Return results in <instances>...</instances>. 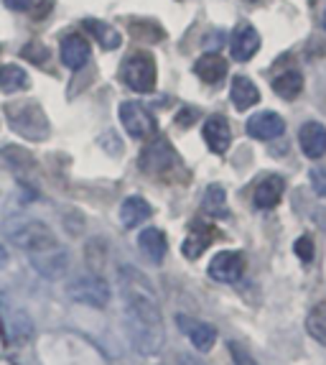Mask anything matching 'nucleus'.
I'll use <instances>...</instances> for the list:
<instances>
[{
  "label": "nucleus",
  "instance_id": "f257e3e1",
  "mask_svg": "<svg viewBox=\"0 0 326 365\" xmlns=\"http://www.w3.org/2000/svg\"><path fill=\"white\" fill-rule=\"evenodd\" d=\"M122 304H125V329L130 345L140 355H156L163 347V317L158 307V294L151 279L135 266L117 268Z\"/></svg>",
  "mask_w": 326,
  "mask_h": 365
},
{
  "label": "nucleus",
  "instance_id": "f03ea898",
  "mask_svg": "<svg viewBox=\"0 0 326 365\" xmlns=\"http://www.w3.org/2000/svg\"><path fill=\"white\" fill-rule=\"evenodd\" d=\"M3 113H6L8 128L19 133L21 138L38 143L51 135V123L36 100H13V103H6Z\"/></svg>",
  "mask_w": 326,
  "mask_h": 365
},
{
  "label": "nucleus",
  "instance_id": "7ed1b4c3",
  "mask_svg": "<svg viewBox=\"0 0 326 365\" xmlns=\"http://www.w3.org/2000/svg\"><path fill=\"white\" fill-rule=\"evenodd\" d=\"M6 237L11 240V245L26 250V253H38V250H48L59 245L54 230L33 217H16L6 222Z\"/></svg>",
  "mask_w": 326,
  "mask_h": 365
},
{
  "label": "nucleus",
  "instance_id": "20e7f679",
  "mask_svg": "<svg viewBox=\"0 0 326 365\" xmlns=\"http://www.w3.org/2000/svg\"><path fill=\"white\" fill-rule=\"evenodd\" d=\"M120 79L135 92H153L158 79L156 59L148 51H135V54H130L122 61Z\"/></svg>",
  "mask_w": 326,
  "mask_h": 365
},
{
  "label": "nucleus",
  "instance_id": "39448f33",
  "mask_svg": "<svg viewBox=\"0 0 326 365\" xmlns=\"http://www.w3.org/2000/svg\"><path fill=\"white\" fill-rule=\"evenodd\" d=\"M179 153L171 148V143L166 138H156L153 143L143 148L140 153V171L151 174L158 179H169L176 169H179Z\"/></svg>",
  "mask_w": 326,
  "mask_h": 365
},
{
  "label": "nucleus",
  "instance_id": "423d86ee",
  "mask_svg": "<svg viewBox=\"0 0 326 365\" xmlns=\"http://www.w3.org/2000/svg\"><path fill=\"white\" fill-rule=\"evenodd\" d=\"M69 297L85 307L105 309V307L110 304V287H107V281L100 279L97 274L77 276V279L69 284Z\"/></svg>",
  "mask_w": 326,
  "mask_h": 365
},
{
  "label": "nucleus",
  "instance_id": "0eeeda50",
  "mask_svg": "<svg viewBox=\"0 0 326 365\" xmlns=\"http://www.w3.org/2000/svg\"><path fill=\"white\" fill-rule=\"evenodd\" d=\"M120 123H122V128L138 140L151 138V135L156 133V118L151 115V110L140 103H122Z\"/></svg>",
  "mask_w": 326,
  "mask_h": 365
},
{
  "label": "nucleus",
  "instance_id": "6e6552de",
  "mask_svg": "<svg viewBox=\"0 0 326 365\" xmlns=\"http://www.w3.org/2000/svg\"><path fill=\"white\" fill-rule=\"evenodd\" d=\"M28 261L43 279H61L69 268V256L61 245H54V248L48 250H38V253H28Z\"/></svg>",
  "mask_w": 326,
  "mask_h": 365
},
{
  "label": "nucleus",
  "instance_id": "1a4fd4ad",
  "mask_svg": "<svg viewBox=\"0 0 326 365\" xmlns=\"http://www.w3.org/2000/svg\"><path fill=\"white\" fill-rule=\"evenodd\" d=\"M260 49V34L255 31L253 24H237V29L232 31L230 51L237 61H250Z\"/></svg>",
  "mask_w": 326,
  "mask_h": 365
},
{
  "label": "nucleus",
  "instance_id": "9d476101",
  "mask_svg": "<svg viewBox=\"0 0 326 365\" xmlns=\"http://www.w3.org/2000/svg\"><path fill=\"white\" fill-rule=\"evenodd\" d=\"M242 266H245V261H242L237 250H222V253L211 258L209 276L214 281H222V284H232V281H237L242 276Z\"/></svg>",
  "mask_w": 326,
  "mask_h": 365
},
{
  "label": "nucleus",
  "instance_id": "9b49d317",
  "mask_svg": "<svg viewBox=\"0 0 326 365\" xmlns=\"http://www.w3.org/2000/svg\"><path fill=\"white\" fill-rule=\"evenodd\" d=\"M176 322L182 327V332H186V337L191 340V345L201 353H209L214 342H217V329L211 327L206 322H199V319H191V317H184L179 314L176 317Z\"/></svg>",
  "mask_w": 326,
  "mask_h": 365
},
{
  "label": "nucleus",
  "instance_id": "f8f14e48",
  "mask_svg": "<svg viewBox=\"0 0 326 365\" xmlns=\"http://www.w3.org/2000/svg\"><path fill=\"white\" fill-rule=\"evenodd\" d=\"M285 130V123L278 113L273 110H263V113H255L253 118L248 120V133L258 140H273L280 138Z\"/></svg>",
  "mask_w": 326,
  "mask_h": 365
},
{
  "label": "nucleus",
  "instance_id": "ddd939ff",
  "mask_svg": "<svg viewBox=\"0 0 326 365\" xmlns=\"http://www.w3.org/2000/svg\"><path fill=\"white\" fill-rule=\"evenodd\" d=\"M201 135H204L209 151H214V153H224L232 143L230 123H227V118H222V115L206 118L204 125H201Z\"/></svg>",
  "mask_w": 326,
  "mask_h": 365
},
{
  "label": "nucleus",
  "instance_id": "4468645a",
  "mask_svg": "<svg viewBox=\"0 0 326 365\" xmlns=\"http://www.w3.org/2000/svg\"><path fill=\"white\" fill-rule=\"evenodd\" d=\"M59 54H61V61H64L69 69H82L92 56L90 41H87L85 36H79V34H69V36L61 38Z\"/></svg>",
  "mask_w": 326,
  "mask_h": 365
},
{
  "label": "nucleus",
  "instance_id": "2eb2a0df",
  "mask_svg": "<svg viewBox=\"0 0 326 365\" xmlns=\"http://www.w3.org/2000/svg\"><path fill=\"white\" fill-rule=\"evenodd\" d=\"M283 192H285L283 177H278V174H268V177H263L258 182L253 200H255V205H258L260 210H273L275 205H280V200H283Z\"/></svg>",
  "mask_w": 326,
  "mask_h": 365
},
{
  "label": "nucleus",
  "instance_id": "dca6fc26",
  "mask_svg": "<svg viewBox=\"0 0 326 365\" xmlns=\"http://www.w3.org/2000/svg\"><path fill=\"white\" fill-rule=\"evenodd\" d=\"M298 143L308 158H321L326 153V128L316 120L303 123L298 130Z\"/></svg>",
  "mask_w": 326,
  "mask_h": 365
},
{
  "label": "nucleus",
  "instance_id": "f3484780",
  "mask_svg": "<svg viewBox=\"0 0 326 365\" xmlns=\"http://www.w3.org/2000/svg\"><path fill=\"white\" fill-rule=\"evenodd\" d=\"M36 166V158L31 156L26 148L21 146H3L0 148V169L11 171L16 177H23L28 171H33Z\"/></svg>",
  "mask_w": 326,
  "mask_h": 365
},
{
  "label": "nucleus",
  "instance_id": "a211bd4d",
  "mask_svg": "<svg viewBox=\"0 0 326 365\" xmlns=\"http://www.w3.org/2000/svg\"><path fill=\"white\" fill-rule=\"evenodd\" d=\"M194 72H196V77H199L201 82H206V85H219V82L227 77V61L219 54H204L196 59Z\"/></svg>",
  "mask_w": 326,
  "mask_h": 365
},
{
  "label": "nucleus",
  "instance_id": "6ab92c4d",
  "mask_svg": "<svg viewBox=\"0 0 326 365\" xmlns=\"http://www.w3.org/2000/svg\"><path fill=\"white\" fill-rule=\"evenodd\" d=\"M138 245L140 253L145 258H151L153 263H161L163 256H166V235L158 227H145L138 235Z\"/></svg>",
  "mask_w": 326,
  "mask_h": 365
},
{
  "label": "nucleus",
  "instance_id": "aec40b11",
  "mask_svg": "<svg viewBox=\"0 0 326 365\" xmlns=\"http://www.w3.org/2000/svg\"><path fill=\"white\" fill-rule=\"evenodd\" d=\"M151 215H153L151 205H148L143 197H127V200L122 202V207H120V220H122V225H125V227L143 225Z\"/></svg>",
  "mask_w": 326,
  "mask_h": 365
},
{
  "label": "nucleus",
  "instance_id": "412c9836",
  "mask_svg": "<svg viewBox=\"0 0 326 365\" xmlns=\"http://www.w3.org/2000/svg\"><path fill=\"white\" fill-rule=\"evenodd\" d=\"M230 98H232V103H235L237 110H248L260 100V92L250 77H235L232 79Z\"/></svg>",
  "mask_w": 326,
  "mask_h": 365
},
{
  "label": "nucleus",
  "instance_id": "4be33fe9",
  "mask_svg": "<svg viewBox=\"0 0 326 365\" xmlns=\"http://www.w3.org/2000/svg\"><path fill=\"white\" fill-rule=\"evenodd\" d=\"M28 74H26L23 67H19V64H3L0 67V90L6 92V95L28 90Z\"/></svg>",
  "mask_w": 326,
  "mask_h": 365
},
{
  "label": "nucleus",
  "instance_id": "5701e85b",
  "mask_svg": "<svg viewBox=\"0 0 326 365\" xmlns=\"http://www.w3.org/2000/svg\"><path fill=\"white\" fill-rule=\"evenodd\" d=\"M273 90H275V95L283 100H293L301 95L303 90V77L298 69H285L283 74H278V77L273 79Z\"/></svg>",
  "mask_w": 326,
  "mask_h": 365
},
{
  "label": "nucleus",
  "instance_id": "b1692460",
  "mask_svg": "<svg viewBox=\"0 0 326 365\" xmlns=\"http://www.w3.org/2000/svg\"><path fill=\"white\" fill-rule=\"evenodd\" d=\"M8 337H11L13 345H26V342L33 337V322L23 309H16L11 314V322H8Z\"/></svg>",
  "mask_w": 326,
  "mask_h": 365
},
{
  "label": "nucleus",
  "instance_id": "393cba45",
  "mask_svg": "<svg viewBox=\"0 0 326 365\" xmlns=\"http://www.w3.org/2000/svg\"><path fill=\"white\" fill-rule=\"evenodd\" d=\"M85 26H87V31H90L92 36L100 41V46H102V49H117V46H120V41H122L120 34H117V29H112L110 24L90 19V21H85Z\"/></svg>",
  "mask_w": 326,
  "mask_h": 365
},
{
  "label": "nucleus",
  "instance_id": "a878e982",
  "mask_svg": "<svg viewBox=\"0 0 326 365\" xmlns=\"http://www.w3.org/2000/svg\"><path fill=\"white\" fill-rule=\"evenodd\" d=\"M201 205H204V212L211 215V217H224L227 215V192H224V187L209 184Z\"/></svg>",
  "mask_w": 326,
  "mask_h": 365
},
{
  "label": "nucleus",
  "instance_id": "bb28decb",
  "mask_svg": "<svg viewBox=\"0 0 326 365\" xmlns=\"http://www.w3.org/2000/svg\"><path fill=\"white\" fill-rule=\"evenodd\" d=\"M306 332L316 342L326 345V304H316L306 317Z\"/></svg>",
  "mask_w": 326,
  "mask_h": 365
},
{
  "label": "nucleus",
  "instance_id": "cd10ccee",
  "mask_svg": "<svg viewBox=\"0 0 326 365\" xmlns=\"http://www.w3.org/2000/svg\"><path fill=\"white\" fill-rule=\"evenodd\" d=\"M209 237H211V232H209V235H204V232L199 230V225L194 222V225H191V235H189L186 240H184L182 250L186 253L189 258H196L201 253V250H204L206 245H209Z\"/></svg>",
  "mask_w": 326,
  "mask_h": 365
},
{
  "label": "nucleus",
  "instance_id": "c85d7f7f",
  "mask_svg": "<svg viewBox=\"0 0 326 365\" xmlns=\"http://www.w3.org/2000/svg\"><path fill=\"white\" fill-rule=\"evenodd\" d=\"M105 258H107V248H105V240H100V237L90 240V243H87V263H90V268L100 271V268L105 266Z\"/></svg>",
  "mask_w": 326,
  "mask_h": 365
},
{
  "label": "nucleus",
  "instance_id": "c756f323",
  "mask_svg": "<svg viewBox=\"0 0 326 365\" xmlns=\"http://www.w3.org/2000/svg\"><path fill=\"white\" fill-rule=\"evenodd\" d=\"M21 56H23V59H31L33 64H43V61L48 59V49L41 41H31L28 46L21 49Z\"/></svg>",
  "mask_w": 326,
  "mask_h": 365
},
{
  "label": "nucleus",
  "instance_id": "7c9ffc66",
  "mask_svg": "<svg viewBox=\"0 0 326 365\" xmlns=\"http://www.w3.org/2000/svg\"><path fill=\"white\" fill-rule=\"evenodd\" d=\"M308 179H311V189H314L316 195L326 197V166H314Z\"/></svg>",
  "mask_w": 326,
  "mask_h": 365
},
{
  "label": "nucleus",
  "instance_id": "2f4dec72",
  "mask_svg": "<svg viewBox=\"0 0 326 365\" xmlns=\"http://www.w3.org/2000/svg\"><path fill=\"white\" fill-rule=\"evenodd\" d=\"M296 253H298V258H301V261H311V258H314V243H311V237H308V235L298 237Z\"/></svg>",
  "mask_w": 326,
  "mask_h": 365
},
{
  "label": "nucleus",
  "instance_id": "473e14b6",
  "mask_svg": "<svg viewBox=\"0 0 326 365\" xmlns=\"http://www.w3.org/2000/svg\"><path fill=\"white\" fill-rule=\"evenodd\" d=\"M230 353H232V360H235V365H258L253 360V355L245 353V350H242L240 345H235V342L230 345Z\"/></svg>",
  "mask_w": 326,
  "mask_h": 365
},
{
  "label": "nucleus",
  "instance_id": "72a5a7b5",
  "mask_svg": "<svg viewBox=\"0 0 326 365\" xmlns=\"http://www.w3.org/2000/svg\"><path fill=\"white\" fill-rule=\"evenodd\" d=\"M6 3V8H11V11H28L31 6H33V0H3Z\"/></svg>",
  "mask_w": 326,
  "mask_h": 365
},
{
  "label": "nucleus",
  "instance_id": "f704fd0d",
  "mask_svg": "<svg viewBox=\"0 0 326 365\" xmlns=\"http://www.w3.org/2000/svg\"><path fill=\"white\" fill-rule=\"evenodd\" d=\"M8 263V253H6V248H3V245H0V268L6 266Z\"/></svg>",
  "mask_w": 326,
  "mask_h": 365
},
{
  "label": "nucleus",
  "instance_id": "c9c22d12",
  "mask_svg": "<svg viewBox=\"0 0 326 365\" xmlns=\"http://www.w3.org/2000/svg\"><path fill=\"white\" fill-rule=\"evenodd\" d=\"M324 29H326V11H324Z\"/></svg>",
  "mask_w": 326,
  "mask_h": 365
},
{
  "label": "nucleus",
  "instance_id": "e433bc0d",
  "mask_svg": "<svg viewBox=\"0 0 326 365\" xmlns=\"http://www.w3.org/2000/svg\"><path fill=\"white\" fill-rule=\"evenodd\" d=\"M248 3H258V0H248Z\"/></svg>",
  "mask_w": 326,
  "mask_h": 365
}]
</instances>
